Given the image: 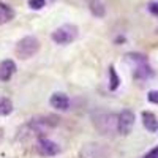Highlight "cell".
<instances>
[{"instance_id":"1","label":"cell","mask_w":158,"mask_h":158,"mask_svg":"<svg viewBox=\"0 0 158 158\" xmlns=\"http://www.w3.org/2000/svg\"><path fill=\"white\" fill-rule=\"evenodd\" d=\"M92 122L101 135H114L117 131V115L106 111H95L92 114Z\"/></svg>"},{"instance_id":"2","label":"cell","mask_w":158,"mask_h":158,"mask_svg":"<svg viewBox=\"0 0 158 158\" xmlns=\"http://www.w3.org/2000/svg\"><path fill=\"white\" fill-rule=\"evenodd\" d=\"M40 49V41L35 38V36H24L22 40H19L18 44H16V57H19L21 60H25V59H30L33 57Z\"/></svg>"},{"instance_id":"3","label":"cell","mask_w":158,"mask_h":158,"mask_svg":"<svg viewBox=\"0 0 158 158\" xmlns=\"http://www.w3.org/2000/svg\"><path fill=\"white\" fill-rule=\"evenodd\" d=\"M77 32L79 30H77L76 25L65 24V25H60L59 29H56L52 32L51 38H52V41L57 43V44H70L77 38Z\"/></svg>"},{"instance_id":"4","label":"cell","mask_w":158,"mask_h":158,"mask_svg":"<svg viewBox=\"0 0 158 158\" xmlns=\"http://www.w3.org/2000/svg\"><path fill=\"white\" fill-rule=\"evenodd\" d=\"M135 125V114L130 109H123L117 115V131L120 135H128Z\"/></svg>"},{"instance_id":"5","label":"cell","mask_w":158,"mask_h":158,"mask_svg":"<svg viewBox=\"0 0 158 158\" xmlns=\"http://www.w3.org/2000/svg\"><path fill=\"white\" fill-rule=\"evenodd\" d=\"M60 118L57 115H48V117H41V118H33L29 123V127L35 131V133H43V131L49 130L51 127L59 125Z\"/></svg>"},{"instance_id":"6","label":"cell","mask_w":158,"mask_h":158,"mask_svg":"<svg viewBox=\"0 0 158 158\" xmlns=\"http://www.w3.org/2000/svg\"><path fill=\"white\" fill-rule=\"evenodd\" d=\"M36 150L41 156H54L60 153V147L51 139H40L36 144Z\"/></svg>"},{"instance_id":"7","label":"cell","mask_w":158,"mask_h":158,"mask_svg":"<svg viewBox=\"0 0 158 158\" xmlns=\"http://www.w3.org/2000/svg\"><path fill=\"white\" fill-rule=\"evenodd\" d=\"M49 103L54 109H59V111H67L70 109V98L68 95L62 94V92H56L52 94L51 98H49Z\"/></svg>"},{"instance_id":"8","label":"cell","mask_w":158,"mask_h":158,"mask_svg":"<svg viewBox=\"0 0 158 158\" xmlns=\"http://www.w3.org/2000/svg\"><path fill=\"white\" fill-rule=\"evenodd\" d=\"M16 71V63L13 60H3L2 63H0V81L2 82H6L11 79V76L15 74Z\"/></svg>"},{"instance_id":"9","label":"cell","mask_w":158,"mask_h":158,"mask_svg":"<svg viewBox=\"0 0 158 158\" xmlns=\"http://www.w3.org/2000/svg\"><path fill=\"white\" fill-rule=\"evenodd\" d=\"M81 155L84 158H103V147L100 144H87L82 149Z\"/></svg>"},{"instance_id":"10","label":"cell","mask_w":158,"mask_h":158,"mask_svg":"<svg viewBox=\"0 0 158 158\" xmlns=\"http://www.w3.org/2000/svg\"><path fill=\"white\" fill-rule=\"evenodd\" d=\"M142 123L146 127V130H149L150 133H155L158 130V120H156V115L153 112L144 111L142 112Z\"/></svg>"},{"instance_id":"11","label":"cell","mask_w":158,"mask_h":158,"mask_svg":"<svg viewBox=\"0 0 158 158\" xmlns=\"http://www.w3.org/2000/svg\"><path fill=\"white\" fill-rule=\"evenodd\" d=\"M13 18H15V11H13V8L10 5L3 3V2H0V25L10 22Z\"/></svg>"},{"instance_id":"12","label":"cell","mask_w":158,"mask_h":158,"mask_svg":"<svg viewBox=\"0 0 158 158\" xmlns=\"http://www.w3.org/2000/svg\"><path fill=\"white\" fill-rule=\"evenodd\" d=\"M89 10H90L92 15L97 16V18H103L104 15H106V8H104L101 0H90L89 2Z\"/></svg>"},{"instance_id":"13","label":"cell","mask_w":158,"mask_h":158,"mask_svg":"<svg viewBox=\"0 0 158 158\" xmlns=\"http://www.w3.org/2000/svg\"><path fill=\"white\" fill-rule=\"evenodd\" d=\"M13 112V103L10 98L0 97V115H8Z\"/></svg>"},{"instance_id":"14","label":"cell","mask_w":158,"mask_h":158,"mask_svg":"<svg viewBox=\"0 0 158 158\" xmlns=\"http://www.w3.org/2000/svg\"><path fill=\"white\" fill-rule=\"evenodd\" d=\"M109 76H111L109 89H111V90H117V89H118V85H120V79H118V76H117V73H115L114 67H111V68H109Z\"/></svg>"},{"instance_id":"15","label":"cell","mask_w":158,"mask_h":158,"mask_svg":"<svg viewBox=\"0 0 158 158\" xmlns=\"http://www.w3.org/2000/svg\"><path fill=\"white\" fill-rule=\"evenodd\" d=\"M152 76V71H150V67L147 63H144V65H138V68H136V77H149Z\"/></svg>"},{"instance_id":"16","label":"cell","mask_w":158,"mask_h":158,"mask_svg":"<svg viewBox=\"0 0 158 158\" xmlns=\"http://www.w3.org/2000/svg\"><path fill=\"white\" fill-rule=\"evenodd\" d=\"M127 59L131 60V62H135L136 65H144V63H147V57L142 56V54H128Z\"/></svg>"},{"instance_id":"17","label":"cell","mask_w":158,"mask_h":158,"mask_svg":"<svg viewBox=\"0 0 158 158\" xmlns=\"http://www.w3.org/2000/svg\"><path fill=\"white\" fill-rule=\"evenodd\" d=\"M46 5V0H29V6L32 10H41Z\"/></svg>"},{"instance_id":"18","label":"cell","mask_w":158,"mask_h":158,"mask_svg":"<svg viewBox=\"0 0 158 158\" xmlns=\"http://www.w3.org/2000/svg\"><path fill=\"white\" fill-rule=\"evenodd\" d=\"M147 8H149V11L152 13L153 16H158V2H156V0H152V2H149Z\"/></svg>"},{"instance_id":"19","label":"cell","mask_w":158,"mask_h":158,"mask_svg":"<svg viewBox=\"0 0 158 158\" xmlns=\"http://www.w3.org/2000/svg\"><path fill=\"white\" fill-rule=\"evenodd\" d=\"M147 100L153 104H158V90H150L147 95Z\"/></svg>"},{"instance_id":"20","label":"cell","mask_w":158,"mask_h":158,"mask_svg":"<svg viewBox=\"0 0 158 158\" xmlns=\"http://www.w3.org/2000/svg\"><path fill=\"white\" fill-rule=\"evenodd\" d=\"M144 158H158V147H155L153 150H150Z\"/></svg>"},{"instance_id":"21","label":"cell","mask_w":158,"mask_h":158,"mask_svg":"<svg viewBox=\"0 0 158 158\" xmlns=\"http://www.w3.org/2000/svg\"><path fill=\"white\" fill-rule=\"evenodd\" d=\"M46 2H54V0H46Z\"/></svg>"},{"instance_id":"22","label":"cell","mask_w":158,"mask_h":158,"mask_svg":"<svg viewBox=\"0 0 158 158\" xmlns=\"http://www.w3.org/2000/svg\"><path fill=\"white\" fill-rule=\"evenodd\" d=\"M0 139H2V131H0Z\"/></svg>"}]
</instances>
